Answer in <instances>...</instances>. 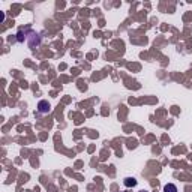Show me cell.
Returning <instances> with one entry per match:
<instances>
[{"label":"cell","instance_id":"obj_1","mask_svg":"<svg viewBox=\"0 0 192 192\" xmlns=\"http://www.w3.org/2000/svg\"><path fill=\"white\" fill-rule=\"evenodd\" d=\"M38 111L42 114L48 113V111H50V104H48L47 101H41V102L38 104Z\"/></svg>","mask_w":192,"mask_h":192},{"label":"cell","instance_id":"obj_2","mask_svg":"<svg viewBox=\"0 0 192 192\" xmlns=\"http://www.w3.org/2000/svg\"><path fill=\"white\" fill-rule=\"evenodd\" d=\"M123 183L126 188H134V186H137V180L134 179V177H126L125 180H123Z\"/></svg>","mask_w":192,"mask_h":192},{"label":"cell","instance_id":"obj_3","mask_svg":"<svg viewBox=\"0 0 192 192\" xmlns=\"http://www.w3.org/2000/svg\"><path fill=\"white\" fill-rule=\"evenodd\" d=\"M164 192H177V188H176V185L168 183L164 186Z\"/></svg>","mask_w":192,"mask_h":192},{"label":"cell","instance_id":"obj_4","mask_svg":"<svg viewBox=\"0 0 192 192\" xmlns=\"http://www.w3.org/2000/svg\"><path fill=\"white\" fill-rule=\"evenodd\" d=\"M140 192H147V191H140Z\"/></svg>","mask_w":192,"mask_h":192},{"label":"cell","instance_id":"obj_5","mask_svg":"<svg viewBox=\"0 0 192 192\" xmlns=\"http://www.w3.org/2000/svg\"><path fill=\"white\" fill-rule=\"evenodd\" d=\"M125 192H126V191H125Z\"/></svg>","mask_w":192,"mask_h":192}]
</instances>
